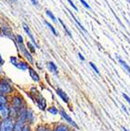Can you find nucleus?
Wrapping results in <instances>:
<instances>
[{"instance_id": "39448f33", "label": "nucleus", "mask_w": 130, "mask_h": 131, "mask_svg": "<svg viewBox=\"0 0 130 131\" xmlns=\"http://www.w3.org/2000/svg\"><path fill=\"white\" fill-rule=\"evenodd\" d=\"M9 61H10V63L12 65H14L16 68H17L18 70L20 71H28V68H29V64L27 62V61H20L18 60L16 56H11L9 58Z\"/></svg>"}, {"instance_id": "9b49d317", "label": "nucleus", "mask_w": 130, "mask_h": 131, "mask_svg": "<svg viewBox=\"0 0 130 131\" xmlns=\"http://www.w3.org/2000/svg\"><path fill=\"white\" fill-rule=\"evenodd\" d=\"M56 94L61 98V100H62V102H64L65 104L70 103L69 95H68L62 89H61V88H56Z\"/></svg>"}, {"instance_id": "c85d7f7f", "label": "nucleus", "mask_w": 130, "mask_h": 131, "mask_svg": "<svg viewBox=\"0 0 130 131\" xmlns=\"http://www.w3.org/2000/svg\"><path fill=\"white\" fill-rule=\"evenodd\" d=\"M5 63V61L4 59L2 58V56H1V53H0V66H3Z\"/></svg>"}, {"instance_id": "bb28decb", "label": "nucleus", "mask_w": 130, "mask_h": 131, "mask_svg": "<svg viewBox=\"0 0 130 131\" xmlns=\"http://www.w3.org/2000/svg\"><path fill=\"white\" fill-rule=\"evenodd\" d=\"M80 2L82 4V6L84 7H86L87 9H90V6L88 4H87V2H85V0H80Z\"/></svg>"}, {"instance_id": "ddd939ff", "label": "nucleus", "mask_w": 130, "mask_h": 131, "mask_svg": "<svg viewBox=\"0 0 130 131\" xmlns=\"http://www.w3.org/2000/svg\"><path fill=\"white\" fill-rule=\"evenodd\" d=\"M23 28H24V30L26 31V33L28 34V36L29 37V39H30L31 43H32L35 47H37V48H39V45H38L37 42H36V40H35L34 37H33V35H32V32H31L30 28H29V27H28V25L26 24V23H23Z\"/></svg>"}, {"instance_id": "6ab92c4d", "label": "nucleus", "mask_w": 130, "mask_h": 131, "mask_svg": "<svg viewBox=\"0 0 130 131\" xmlns=\"http://www.w3.org/2000/svg\"><path fill=\"white\" fill-rule=\"evenodd\" d=\"M27 46H28V51H29L30 53H34L35 51H36V50H35V49H36V47H35L34 45H33V44L31 43V42H28Z\"/></svg>"}, {"instance_id": "cd10ccee", "label": "nucleus", "mask_w": 130, "mask_h": 131, "mask_svg": "<svg viewBox=\"0 0 130 131\" xmlns=\"http://www.w3.org/2000/svg\"><path fill=\"white\" fill-rule=\"evenodd\" d=\"M67 1L70 3V5H71V6H72V7H73V9H75V10H78V8H77V7H76V6L73 4V2H72V0H67Z\"/></svg>"}, {"instance_id": "393cba45", "label": "nucleus", "mask_w": 130, "mask_h": 131, "mask_svg": "<svg viewBox=\"0 0 130 131\" xmlns=\"http://www.w3.org/2000/svg\"><path fill=\"white\" fill-rule=\"evenodd\" d=\"M21 131H33V128L31 126H29V125H26V126L22 128Z\"/></svg>"}, {"instance_id": "7ed1b4c3", "label": "nucleus", "mask_w": 130, "mask_h": 131, "mask_svg": "<svg viewBox=\"0 0 130 131\" xmlns=\"http://www.w3.org/2000/svg\"><path fill=\"white\" fill-rule=\"evenodd\" d=\"M28 95L30 97V99H32L33 101L35 102V104L37 105V106L39 107V109H40L41 111H46L47 110V101L46 99L43 97V95L40 94L39 92L38 91H35V92H29V93H27Z\"/></svg>"}, {"instance_id": "f3484780", "label": "nucleus", "mask_w": 130, "mask_h": 131, "mask_svg": "<svg viewBox=\"0 0 130 131\" xmlns=\"http://www.w3.org/2000/svg\"><path fill=\"white\" fill-rule=\"evenodd\" d=\"M118 61H119V63L121 64L122 67L124 68V70L126 71L128 74H130V66L128 65L126 61H124V60H122V59H118Z\"/></svg>"}, {"instance_id": "5701e85b", "label": "nucleus", "mask_w": 130, "mask_h": 131, "mask_svg": "<svg viewBox=\"0 0 130 131\" xmlns=\"http://www.w3.org/2000/svg\"><path fill=\"white\" fill-rule=\"evenodd\" d=\"M46 14H47V15H48L49 17H50V18H51V19H52V21L57 22L56 18H55V16L53 15V14H52V12H51V11H50V10H47V11H46Z\"/></svg>"}, {"instance_id": "a211bd4d", "label": "nucleus", "mask_w": 130, "mask_h": 131, "mask_svg": "<svg viewBox=\"0 0 130 131\" xmlns=\"http://www.w3.org/2000/svg\"><path fill=\"white\" fill-rule=\"evenodd\" d=\"M9 104V96L0 95V107Z\"/></svg>"}, {"instance_id": "c9c22d12", "label": "nucleus", "mask_w": 130, "mask_h": 131, "mask_svg": "<svg viewBox=\"0 0 130 131\" xmlns=\"http://www.w3.org/2000/svg\"><path fill=\"white\" fill-rule=\"evenodd\" d=\"M0 125H1V120H0Z\"/></svg>"}, {"instance_id": "6e6552de", "label": "nucleus", "mask_w": 130, "mask_h": 131, "mask_svg": "<svg viewBox=\"0 0 130 131\" xmlns=\"http://www.w3.org/2000/svg\"><path fill=\"white\" fill-rule=\"evenodd\" d=\"M26 122H27V125H29L31 127H33V126L37 123V116H36L34 110H33L31 107H28V110H27Z\"/></svg>"}, {"instance_id": "4be33fe9", "label": "nucleus", "mask_w": 130, "mask_h": 131, "mask_svg": "<svg viewBox=\"0 0 130 131\" xmlns=\"http://www.w3.org/2000/svg\"><path fill=\"white\" fill-rule=\"evenodd\" d=\"M45 24L47 25V26L49 27V28H50V30H51V32L53 33V34H54L55 36H57L58 35V34H57V32H56V30H55V28H54V27L52 26V25H50V23H49L48 21H45Z\"/></svg>"}, {"instance_id": "20e7f679", "label": "nucleus", "mask_w": 130, "mask_h": 131, "mask_svg": "<svg viewBox=\"0 0 130 131\" xmlns=\"http://www.w3.org/2000/svg\"><path fill=\"white\" fill-rule=\"evenodd\" d=\"M16 42H17V47H18V49H19L20 52L22 53V55L26 58V60L28 61V62L32 63L33 62V57H32V55H31V53L28 51V49L24 46V43H23V38H22V36L17 35V37H16Z\"/></svg>"}, {"instance_id": "72a5a7b5", "label": "nucleus", "mask_w": 130, "mask_h": 131, "mask_svg": "<svg viewBox=\"0 0 130 131\" xmlns=\"http://www.w3.org/2000/svg\"><path fill=\"white\" fill-rule=\"evenodd\" d=\"M72 131H80V130H78V129H72Z\"/></svg>"}, {"instance_id": "2eb2a0df", "label": "nucleus", "mask_w": 130, "mask_h": 131, "mask_svg": "<svg viewBox=\"0 0 130 131\" xmlns=\"http://www.w3.org/2000/svg\"><path fill=\"white\" fill-rule=\"evenodd\" d=\"M46 111L48 112L49 114H50V115H52V116H57V115L60 114V109L57 106H55V105H50V106H48Z\"/></svg>"}, {"instance_id": "dca6fc26", "label": "nucleus", "mask_w": 130, "mask_h": 131, "mask_svg": "<svg viewBox=\"0 0 130 131\" xmlns=\"http://www.w3.org/2000/svg\"><path fill=\"white\" fill-rule=\"evenodd\" d=\"M47 66H48L49 70H50L52 73H54V74L58 73V67H57V65L53 61H49L48 63H47Z\"/></svg>"}, {"instance_id": "c756f323", "label": "nucleus", "mask_w": 130, "mask_h": 131, "mask_svg": "<svg viewBox=\"0 0 130 131\" xmlns=\"http://www.w3.org/2000/svg\"><path fill=\"white\" fill-rule=\"evenodd\" d=\"M31 2H32V4L34 5V6H39V2H38V0H30Z\"/></svg>"}, {"instance_id": "f704fd0d", "label": "nucleus", "mask_w": 130, "mask_h": 131, "mask_svg": "<svg viewBox=\"0 0 130 131\" xmlns=\"http://www.w3.org/2000/svg\"><path fill=\"white\" fill-rule=\"evenodd\" d=\"M0 74H1V70H0Z\"/></svg>"}, {"instance_id": "473e14b6", "label": "nucleus", "mask_w": 130, "mask_h": 131, "mask_svg": "<svg viewBox=\"0 0 130 131\" xmlns=\"http://www.w3.org/2000/svg\"><path fill=\"white\" fill-rule=\"evenodd\" d=\"M122 129H123V131H129L128 129H126V127H122Z\"/></svg>"}, {"instance_id": "e433bc0d", "label": "nucleus", "mask_w": 130, "mask_h": 131, "mask_svg": "<svg viewBox=\"0 0 130 131\" xmlns=\"http://www.w3.org/2000/svg\"><path fill=\"white\" fill-rule=\"evenodd\" d=\"M13 1H17V0H13Z\"/></svg>"}, {"instance_id": "423d86ee", "label": "nucleus", "mask_w": 130, "mask_h": 131, "mask_svg": "<svg viewBox=\"0 0 130 131\" xmlns=\"http://www.w3.org/2000/svg\"><path fill=\"white\" fill-rule=\"evenodd\" d=\"M59 115L62 117V119L65 121V123H66V124H68L70 127H72V129H78V130H79V126H78V125L76 124L75 121H74L73 119L70 116V115H68L67 112L65 111L63 108H61V107L60 108V114H59Z\"/></svg>"}, {"instance_id": "f03ea898", "label": "nucleus", "mask_w": 130, "mask_h": 131, "mask_svg": "<svg viewBox=\"0 0 130 131\" xmlns=\"http://www.w3.org/2000/svg\"><path fill=\"white\" fill-rule=\"evenodd\" d=\"M15 86L12 84L11 81L7 78L0 79V95L10 96L15 94Z\"/></svg>"}, {"instance_id": "4468645a", "label": "nucleus", "mask_w": 130, "mask_h": 131, "mask_svg": "<svg viewBox=\"0 0 130 131\" xmlns=\"http://www.w3.org/2000/svg\"><path fill=\"white\" fill-rule=\"evenodd\" d=\"M33 131H52V126L50 124H39L37 125Z\"/></svg>"}, {"instance_id": "9d476101", "label": "nucleus", "mask_w": 130, "mask_h": 131, "mask_svg": "<svg viewBox=\"0 0 130 131\" xmlns=\"http://www.w3.org/2000/svg\"><path fill=\"white\" fill-rule=\"evenodd\" d=\"M52 131H72V127L65 122H60L52 126Z\"/></svg>"}, {"instance_id": "f257e3e1", "label": "nucleus", "mask_w": 130, "mask_h": 131, "mask_svg": "<svg viewBox=\"0 0 130 131\" xmlns=\"http://www.w3.org/2000/svg\"><path fill=\"white\" fill-rule=\"evenodd\" d=\"M9 105L11 108V118L13 119H16L20 110L28 106L27 101L20 93H15L9 96Z\"/></svg>"}, {"instance_id": "1a4fd4ad", "label": "nucleus", "mask_w": 130, "mask_h": 131, "mask_svg": "<svg viewBox=\"0 0 130 131\" xmlns=\"http://www.w3.org/2000/svg\"><path fill=\"white\" fill-rule=\"evenodd\" d=\"M11 117V108L9 104L0 107V120H4Z\"/></svg>"}, {"instance_id": "aec40b11", "label": "nucleus", "mask_w": 130, "mask_h": 131, "mask_svg": "<svg viewBox=\"0 0 130 131\" xmlns=\"http://www.w3.org/2000/svg\"><path fill=\"white\" fill-rule=\"evenodd\" d=\"M69 12H70V14H71V16H72V18H73V19L75 20V22H76V23H77V24H78V26L80 27L81 28H82V30H83V31H85V32H86V29H85V28H84V27H82V25L81 24L80 22L78 21V19H77V18H76L75 17H74V15H73V14H72V12H71V11H69Z\"/></svg>"}, {"instance_id": "f8f14e48", "label": "nucleus", "mask_w": 130, "mask_h": 131, "mask_svg": "<svg viewBox=\"0 0 130 131\" xmlns=\"http://www.w3.org/2000/svg\"><path fill=\"white\" fill-rule=\"evenodd\" d=\"M28 71V74H29L30 78L32 79L35 83H39V82H40V77H39V73H38L37 71L35 70V69H33L31 66H29Z\"/></svg>"}, {"instance_id": "0eeeda50", "label": "nucleus", "mask_w": 130, "mask_h": 131, "mask_svg": "<svg viewBox=\"0 0 130 131\" xmlns=\"http://www.w3.org/2000/svg\"><path fill=\"white\" fill-rule=\"evenodd\" d=\"M15 127V119L13 118H7L1 120L0 125V131H14Z\"/></svg>"}, {"instance_id": "a878e982", "label": "nucleus", "mask_w": 130, "mask_h": 131, "mask_svg": "<svg viewBox=\"0 0 130 131\" xmlns=\"http://www.w3.org/2000/svg\"><path fill=\"white\" fill-rule=\"evenodd\" d=\"M122 95H123L124 99H125V100H126V102H127V103L130 105V97H129V96H128L126 94H125V93H123V94H122Z\"/></svg>"}, {"instance_id": "2f4dec72", "label": "nucleus", "mask_w": 130, "mask_h": 131, "mask_svg": "<svg viewBox=\"0 0 130 131\" xmlns=\"http://www.w3.org/2000/svg\"><path fill=\"white\" fill-rule=\"evenodd\" d=\"M78 56H79V58H80V59H81V60H82V61H84V57L82 56V54H81V53H80V52H79V53H78Z\"/></svg>"}, {"instance_id": "7c9ffc66", "label": "nucleus", "mask_w": 130, "mask_h": 131, "mask_svg": "<svg viewBox=\"0 0 130 131\" xmlns=\"http://www.w3.org/2000/svg\"><path fill=\"white\" fill-rule=\"evenodd\" d=\"M122 109H123L124 110V111H125V112H126V114H127L128 113V111H127V109H126V105H122Z\"/></svg>"}, {"instance_id": "412c9836", "label": "nucleus", "mask_w": 130, "mask_h": 131, "mask_svg": "<svg viewBox=\"0 0 130 131\" xmlns=\"http://www.w3.org/2000/svg\"><path fill=\"white\" fill-rule=\"evenodd\" d=\"M59 21H60V23H61V24L62 25L63 28H64V29H65V31H66V32H67V34H68V35H69L70 37L72 38V33H71V31H70L69 29H68V28H67V27H66V25H65L64 23H63V22H62V20H61V19H60V18H59Z\"/></svg>"}, {"instance_id": "b1692460", "label": "nucleus", "mask_w": 130, "mask_h": 131, "mask_svg": "<svg viewBox=\"0 0 130 131\" xmlns=\"http://www.w3.org/2000/svg\"><path fill=\"white\" fill-rule=\"evenodd\" d=\"M89 63H90V66L92 67V69H93V70L94 71V72H95L96 73H97V74H99L100 72H99V69L97 68V66H96L95 64L93 63V62H92V61H91V62H89Z\"/></svg>"}]
</instances>
